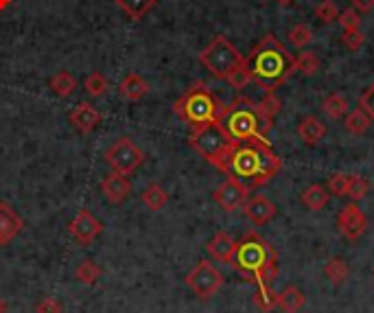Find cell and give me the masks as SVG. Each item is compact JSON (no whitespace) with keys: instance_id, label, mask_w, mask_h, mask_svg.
I'll use <instances>...</instances> for the list:
<instances>
[{"instance_id":"7402d4cb","label":"cell","mask_w":374,"mask_h":313,"mask_svg":"<svg viewBox=\"0 0 374 313\" xmlns=\"http://www.w3.org/2000/svg\"><path fill=\"white\" fill-rule=\"evenodd\" d=\"M156 3H158V0H117V7L129 20H140V18H145L156 7Z\"/></svg>"},{"instance_id":"2e32d148","label":"cell","mask_w":374,"mask_h":313,"mask_svg":"<svg viewBox=\"0 0 374 313\" xmlns=\"http://www.w3.org/2000/svg\"><path fill=\"white\" fill-rule=\"evenodd\" d=\"M68 119H70V123L81 132V134H90V132H95L97 127H99V123H101V112L95 107V105H90V103H77L73 110H70V114H68Z\"/></svg>"},{"instance_id":"8d00e7d4","label":"cell","mask_w":374,"mask_h":313,"mask_svg":"<svg viewBox=\"0 0 374 313\" xmlns=\"http://www.w3.org/2000/svg\"><path fill=\"white\" fill-rule=\"evenodd\" d=\"M341 42L346 44V48H351V51H359L365 42V36L361 33V28H343Z\"/></svg>"},{"instance_id":"4dcf8cb0","label":"cell","mask_w":374,"mask_h":313,"mask_svg":"<svg viewBox=\"0 0 374 313\" xmlns=\"http://www.w3.org/2000/svg\"><path fill=\"white\" fill-rule=\"evenodd\" d=\"M280 99L274 95V92H265V97H263V101H258V110H261V114L263 117L269 121V123H274L276 121V114L280 112Z\"/></svg>"},{"instance_id":"9c48e42d","label":"cell","mask_w":374,"mask_h":313,"mask_svg":"<svg viewBox=\"0 0 374 313\" xmlns=\"http://www.w3.org/2000/svg\"><path fill=\"white\" fill-rule=\"evenodd\" d=\"M186 285L188 290L201 298V300H208L213 298L223 285V276L221 272L210 263V261H199L188 274H186Z\"/></svg>"},{"instance_id":"5bb4252c","label":"cell","mask_w":374,"mask_h":313,"mask_svg":"<svg viewBox=\"0 0 374 313\" xmlns=\"http://www.w3.org/2000/svg\"><path fill=\"white\" fill-rule=\"evenodd\" d=\"M245 217L254 223V226H265L269 223L274 217H276V204H272L267 197L263 195H254V197H247L245 204L241 206Z\"/></svg>"},{"instance_id":"836d02e7","label":"cell","mask_w":374,"mask_h":313,"mask_svg":"<svg viewBox=\"0 0 374 313\" xmlns=\"http://www.w3.org/2000/svg\"><path fill=\"white\" fill-rule=\"evenodd\" d=\"M233 88H237V90H243L245 85L252 81V75H250V68H247V64H245V60H243V64H239L233 73L228 75V79H225Z\"/></svg>"},{"instance_id":"f6af8a7d","label":"cell","mask_w":374,"mask_h":313,"mask_svg":"<svg viewBox=\"0 0 374 313\" xmlns=\"http://www.w3.org/2000/svg\"><path fill=\"white\" fill-rule=\"evenodd\" d=\"M280 5H289V3H294V0H278Z\"/></svg>"},{"instance_id":"9a60e30c","label":"cell","mask_w":374,"mask_h":313,"mask_svg":"<svg viewBox=\"0 0 374 313\" xmlns=\"http://www.w3.org/2000/svg\"><path fill=\"white\" fill-rule=\"evenodd\" d=\"M22 226V217L14 211V206L0 202V248L9 245L20 235Z\"/></svg>"},{"instance_id":"484cf974","label":"cell","mask_w":374,"mask_h":313,"mask_svg":"<svg viewBox=\"0 0 374 313\" xmlns=\"http://www.w3.org/2000/svg\"><path fill=\"white\" fill-rule=\"evenodd\" d=\"M77 88V79L68 70H60L50 79V90L57 97H70Z\"/></svg>"},{"instance_id":"cb8c5ba5","label":"cell","mask_w":374,"mask_h":313,"mask_svg":"<svg viewBox=\"0 0 374 313\" xmlns=\"http://www.w3.org/2000/svg\"><path fill=\"white\" fill-rule=\"evenodd\" d=\"M101 274H103V270L92 259H83L77 265V270H75V278L81 285H85V287H92V285H97V280L101 278Z\"/></svg>"},{"instance_id":"603a6c76","label":"cell","mask_w":374,"mask_h":313,"mask_svg":"<svg viewBox=\"0 0 374 313\" xmlns=\"http://www.w3.org/2000/svg\"><path fill=\"white\" fill-rule=\"evenodd\" d=\"M142 204H145L149 211H162L169 204V193L164 191L162 184L151 182L145 191H142Z\"/></svg>"},{"instance_id":"d6986e66","label":"cell","mask_w":374,"mask_h":313,"mask_svg":"<svg viewBox=\"0 0 374 313\" xmlns=\"http://www.w3.org/2000/svg\"><path fill=\"white\" fill-rule=\"evenodd\" d=\"M298 136L304 145L315 147L326 136V125L318 117H304L298 125Z\"/></svg>"},{"instance_id":"ffe728a7","label":"cell","mask_w":374,"mask_h":313,"mask_svg":"<svg viewBox=\"0 0 374 313\" xmlns=\"http://www.w3.org/2000/svg\"><path fill=\"white\" fill-rule=\"evenodd\" d=\"M276 307L282 313H298L304 307V294L298 287H284L280 294H276Z\"/></svg>"},{"instance_id":"b9f144b4","label":"cell","mask_w":374,"mask_h":313,"mask_svg":"<svg viewBox=\"0 0 374 313\" xmlns=\"http://www.w3.org/2000/svg\"><path fill=\"white\" fill-rule=\"evenodd\" d=\"M353 9H357L359 14H368L374 9V0H351Z\"/></svg>"},{"instance_id":"e575fe53","label":"cell","mask_w":374,"mask_h":313,"mask_svg":"<svg viewBox=\"0 0 374 313\" xmlns=\"http://www.w3.org/2000/svg\"><path fill=\"white\" fill-rule=\"evenodd\" d=\"M368 191H370V184H368L365 178H361V176H351L348 193H346V195L353 199V202H361V199L368 195Z\"/></svg>"},{"instance_id":"60d3db41","label":"cell","mask_w":374,"mask_h":313,"mask_svg":"<svg viewBox=\"0 0 374 313\" xmlns=\"http://www.w3.org/2000/svg\"><path fill=\"white\" fill-rule=\"evenodd\" d=\"M359 107L374 121V85H368L363 90V95L359 97Z\"/></svg>"},{"instance_id":"277c9868","label":"cell","mask_w":374,"mask_h":313,"mask_svg":"<svg viewBox=\"0 0 374 313\" xmlns=\"http://www.w3.org/2000/svg\"><path fill=\"white\" fill-rule=\"evenodd\" d=\"M219 123L237 142L250 138H265L267 132L274 127V123H269L261 114V110H258V103L245 97H239L230 105H225V112Z\"/></svg>"},{"instance_id":"ba28073f","label":"cell","mask_w":374,"mask_h":313,"mask_svg":"<svg viewBox=\"0 0 374 313\" xmlns=\"http://www.w3.org/2000/svg\"><path fill=\"white\" fill-rule=\"evenodd\" d=\"M105 162L121 176H132L140 164L145 162V152H142L132 138H119L117 142L105 149Z\"/></svg>"},{"instance_id":"f546056e","label":"cell","mask_w":374,"mask_h":313,"mask_svg":"<svg viewBox=\"0 0 374 313\" xmlns=\"http://www.w3.org/2000/svg\"><path fill=\"white\" fill-rule=\"evenodd\" d=\"M83 88L90 97H103L107 92V77L99 70H92L88 77L83 79Z\"/></svg>"},{"instance_id":"ab89813d","label":"cell","mask_w":374,"mask_h":313,"mask_svg":"<svg viewBox=\"0 0 374 313\" xmlns=\"http://www.w3.org/2000/svg\"><path fill=\"white\" fill-rule=\"evenodd\" d=\"M339 24H341V28H359L361 26V18H359V11L357 9H343L341 14H339Z\"/></svg>"},{"instance_id":"7c38bea8","label":"cell","mask_w":374,"mask_h":313,"mask_svg":"<svg viewBox=\"0 0 374 313\" xmlns=\"http://www.w3.org/2000/svg\"><path fill=\"white\" fill-rule=\"evenodd\" d=\"M337 228H339V233L351 239V241H357L365 235V228H368V219L363 215V211L357 206V202L353 204H346L339 215H337Z\"/></svg>"},{"instance_id":"44dd1931","label":"cell","mask_w":374,"mask_h":313,"mask_svg":"<svg viewBox=\"0 0 374 313\" xmlns=\"http://www.w3.org/2000/svg\"><path fill=\"white\" fill-rule=\"evenodd\" d=\"M331 199V193L328 189L320 186V184H311L302 191V204L309 208V211H322Z\"/></svg>"},{"instance_id":"3957f363","label":"cell","mask_w":374,"mask_h":313,"mask_svg":"<svg viewBox=\"0 0 374 313\" xmlns=\"http://www.w3.org/2000/svg\"><path fill=\"white\" fill-rule=\"evenodd\" d=\"M173 112L186 125L199 127L219 121L225 112V105L204 81H197L173 103Z\"/></svg>"},{"instance_id":"6da1fadb","label":"cell","mask_w":374,"mask_h":313,"mask_svg":"<svg viewBox=\"0 0 374 313\" xmlns=\"http://www.w3.org/2000/svg\"><path fill=\"white\" fill-rule=\"evenodd\" d=\"M280 166L282 160L274 154L267 138H250L235 145L225 164V176L237 178L252 189L269 182Z\"/></svg>"},{"instance_id":"e0dca14e","label":"cell","mask_w":374,"mask_h":313,"mask_svg":"<svg viewBox=\"0 0 374 313\" xmlns=\"http://www.w3.org/2000/svg\"><path fill=\"white\" fill-rule=\"evenodd\" d=\"M149 81L140 77L138 73H127L123 81L119 83V95L127 101H140L142 97L149 95Z\"/></svg>"},{"instance_id":"8992f818","label":"cell","mask_w":374,"mask_h":313,"mask_svg":"<svg viewBox=\"0 0 374 313\" xmlns=\"http://www.w3.org/2000/svg\"><path fill=\"white\" fill-rule=\"evenodd\" d=\"M245 57L239 53V48L230 42L225 36H215L210 44L199 53V62L213 77L217 79H228L239 64H243Z\"/></svg>"},{"instance_id":"1f68e13d","label":"cell","mask_w":374,"mask_h":313,"mask_svg":"<svg viewBox=\"0 0 374 313\" xmlns=\"http://www.w3.org/2000/svg\"><path fill=\"white\" fill-rule=\"evenodd\" d=\"M289 42L296 48H304L313 42V31L309 24H296L292 31H289Z\"/></svg>"},{"instance_id":"7a4b0ae2","label":"cell","mask_w":374,"mask_h":313,"mask_svg":"<svg viewBox=\"0 0 374 313\" xmlns=\"http://www.w3.org/2000/svg\"><path fill=\"white\" fill-rule=\"evenodd\" d=\"M245 64L250 68L252 81L265 92H276L296 73V57L274 33L261 38V42L245 57Z\"/></svg>"},{"instance_id":"8fae6325","label":"cell","mask_w":374,"mask_h":313,"mask_svg":"<svg viewBox=\"0 0 374 313\" xmlns=\"http://www.w3.org/2000/svg\"><path fill=\"white\" fill-rule=\"evenodd\" d=\"M101 233H103V223L88 208H81L77 217L68 223V235L81 245H90Z\"/></svg>"},{"instance_id":"ac0fdd59","label":"cell","mask_w":374,"mask_h":313,"mask_svg":"<svg viewBox=\"0 0 374 313\" xmlns=\"http://www.w3.org/2000/svg\"><path fill=\"white\" fill-rule=\"evenodd\" d=\"M206 250H208V254L213 256L215 261H221V263H230L233 261V256H235V250H237V241L230 237L228 233H217L210 241H208V245H206Z\"/></svg>"},{"instance_id":"d6a6232c","label":"cell","mask_w":374,"mask_h":313,"mask_svg":"<svg viewBox=\"0 0 374 313\" xmlns=\"http://www.w3.org/2000/svg\"><path fill=\"white\" fill-rule=\"evenodd\" d=\"M315 18L322 24H331L339 18V7L335 5V0H322V3L315 7Z\"/></svg>"},{"instance_id":"7bdbcfd3","label":"cell","mask_w":374,"mask_h":313,"mask_svg":"<svg viewBox=\"0 0 374 313\" xmlns=\"http://www.w3.org/2000/svg\"><path fill=\"white\" fill-rule=\"evenodd\" d=\"M11 5V0H0V11H3V9H7Z\"/></svg>"},{"instance_id":"30bf717a","label":"cell","mask_w":374,"mask_h":313,"mask_svg":"<svg viewBox=\"0 0 374 313\" xmlns=\"http://www.w3.org/2000/svg\"><path fill=\"white\" fill-rule=\"evenodd\" d=\"M250 197V186L243 184L237 178H230L213 193V199L225 211V213H233L237 208H241L245 204V199Z\"/></svg>"},{"instance_id":"bcb514c9","label":"cell","mask_w":374,"mask_h":313,"mask_svg":"<svg viewBox=\"0 0 374 313\" xmlns=\"http://www.w3.org/2000/svg\"><path fill=\"white\" fill-rule=\"evenodd\" d=\"M372 274H374V265H372Z\"/></svg>"},{"instance_id":"74e56055","label":"cell","mask_w":374,"mask_h":313,"mask_svg":"<svg viewBox=\"0 0 374 313\" xmlns=\"http://www.w3.org/2000/svg\"><path fill=\"white\" fill-rule=\"evenodd\" d=\"M254 302L261 307L263 311L274 309L276 307V294H274V290L272 287H258V292L254 296Z\"/></svg>"},{"instance_id":"83f0119b","label":"cell","mask_w":374,"mask_h":313,"mask_svg":"<svg viewBox=\"0 0 374 313\" xmlns=\"http://www.w3.org/2000/svg\"><path fill=\"white\" fill-rule=\"evenodd\" d=\"M324 274H326V278L333 285H341V282H346V278L351 274V267H348V263L343 261V259H331L324 265Z\"/></svg>"},{"instance_id":"5b68a950","label":"cell","mask_w":374,"mask_h":313,"mask_svg":"<svg viewBox=\"0 0 374 313\" xmlns=\"http://www.w3.org/2000/svg\"><path fill=\"white\" fill-rule=\"evenodd\" d=\"M188 142L201 158H206L213 166H217L219 171L225 174L228 158H230V154H233L237 140H233V136L223 129V125L219 121L193 127Z\"/></svg>"},{"instance_id":"4316f807","label":"cell","mask_w":374,"mask_h":313,"mask_svg":"<svg viewBox=\"0 0 374 313\" xmlns=\"http://www.w3.org/2000/svg\"><path fill=\"white\" fill-rule=\"evenodd\" d=\"M346 129L351 132V134H355V136H361V134H365L368 129H370V125H372V119L368 117V114L361 110V107H357V110H353V112H348V117H346Z\"/></svg>"},{"instance_id":"52a82bcc","label":"cell","mask_w":374,"mask_h":313,"mask_svg":"<svg viewBox=\"0 0 374 313\" xmlns=\"http://www.w3.org/2000/svg\"><path fill=\"white\" fill-rule=\"evenodd\" d=\"M274 254L276 252L267 241H263L256 233H247L241 241H237V250H235V256H233V261H230V265L239 270L250 280H254L256 272L261 270L265 261Z\"/></svg>"},{"instance_id":"f1b7e54d","label":"cell","mask_w":374,"mask_h":313,"mask_svg":"<svg viewBox=\"0 0 374 313\" xmlns=\"http://www.w3.org/2000/svg\"><path fill=\"white\" fill-rule=\"evenodd\" d=\"M296 70L302 75V77H315L320 70V57L315 53H300L296 57Z\"/></svg>"},{"instance_id":"f35d334b","label":"cell","mask_w":374,"mask_h":313,"mask_svg":"<svg viewBox=\"0 0 374 313\" xmlns=\"http://www.w3.org/2000/svg\"><path fill=\"white\" fill-rule=\"evenodd\" d=\"M36 313H64V304L60 298H53V296H46L38 302L36 307Z\"/></svg>"},{"instance_id":"d590c367","label":"cell","mask_w":374,"mask_h":313,"mask_svg":"<svg viewBox=\"0 0 374 313\" xmlns=\"http://www.w3.org/2000/svg\"><path fill=\"white\" fill-rule=\"evenodd\" d=\"M348 182H351L348 174H335V176H331V180H328V193L335 195V197H343V195L348 193Z\"/></svg>"},{"instance_id":"ee69618b","label":"cell","mask_w":374,"mask_h":313,"mask_svg":"<svg viewBox=\"0 0 374 313\" xmlns=\"http://www.w3.org/2000/svg\"><path fill=\"white\" fill-rule=\"evenodd\" d=\"M0 313H7V302L0 298Z\"/></svg>"},{"instance_id":"d4e9b609","label":"cell","mask_w":374,"mask_h":313,"mask_svg":"<svg viewBox=\"0 0 374 313\" xmlns=\"http://www.w3.org/2000/svg\"><path fill=\"white\" fill-rule=\"evenodd\" d=\"M322 110H324V114H326L328 119L337 121V119L346 117V114H348V99L343 97V95H339V92H333V95H328L324 99Z\"/></svg>"},{"instance_id":"4fadbf2b","label":"cell","mask_w":374,"mask_h":313,"mask_svg":"<svg viewBox=\"0 0 374 313\" xmlns=\"http://www.w3.org/2000/svg\"><path fill=\"white\" fill-rule=\"evenodd\" d=\"M101 193L107 197V202L112 204H123L127 202V197L132 195V182L127 180V176H121L117 171H112L101 180Z\"/></svg>"}]
</instances>
